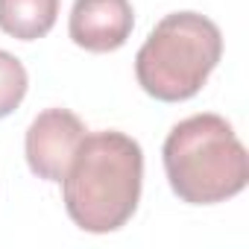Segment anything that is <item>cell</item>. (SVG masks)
Masks as SVG:
<instances>
[{"mask_svg": "<svg viewBox=\"0 0 249 249\" xmlns=\"http://www.w3.org/2000/svg\"><path fill=\"white\" fill-rule=\"evenodd\" d=\"M59 18V0H0V30L18 41L44 38Z\"/></svg>", "mask_w": 249, "mask_h": 249, "instance_id": "6", "label": "cell"}, {"mask_svg": "<svg viewBox=\"0 0 249 249\" xmlns=\"http://www.w3.org/2000/svg\"><path fill=\"white\" fill-rule=\"evenodd\" d=\"M135 12L129 0H73L68 33L88 53H111L132 36Z\"/></svg>", "mask_w": 249, "mask_h": 249, "instance_id": "5", "label": "cell"}, {"mask_svg": "<svg viewBox=\"0 0 249 249\" xmlns=\"http://www.w3.org/2000/svg\"><path fill=\"white\" fill-rule=\"evenodd\" d=\"M27 88H30V76H27V68L21 65V59L0 50V117L12 114L24 103Z\"/></svg>", "mask_w": 249, "mask_h": 249, "instance_id": "7", "label": "cell"}, {"mask_svg": "<svg viewBox=\"0 0 249 249\" xmlns=\"http://www.w3.org/2000/svg\"><path fill=\"white\" fill-rule=\"evenodd\" d=\"M223 56L220 27L199 12L164 15L135 56L138 85L161 100L182 103L202 91Z\"/></svg>", "mask_w": 249, "mask_h": 249, "instance_id": "3", "label": "cell"}, {"mask_svg": "<svg viewBox=\"0 0 249 249\" xmlns=\"http://www.w3.org/2000/svg\"><path fill=\"white\" fill-rule=\"evenodd\" d=\"M85 132V123L71 108H44L24 138L30 170L44 182H62Z\"/></svg>", "mask_w": 249, "mask_h": 249, "instance_id": "4", "label": "cell"}, {"mask_svg": "<svg viewBox=\"0 0 249 249\" xmlns=\"http://www.w3.org/2000/svg\"><path fill=\"white\" fill-rule=\"evenodd\" d=\"M144 185L141 144L123 132H85L62 179L68 217L91 234L126 226L138 208Z\"/></svg>", "mask_w": 249, "mask_h": 249, "instance_id": "1", "label": "cell"}, {"mask_svg": "<svg viewBox=\"0 0 249 249\" xmlns=\"http://www.w3.org/2000/svg\"><path fill=\"white\" fill-rule=\"evenodd\" d=\"M161 161L173 194L188 205H217L237 196L249 182V156L231 123L202 111L167 132Z\"/></svg>", "mask_w": 249, "mask_h": 249, "instance_id": "2", "label": "cell"}]
</instances>
